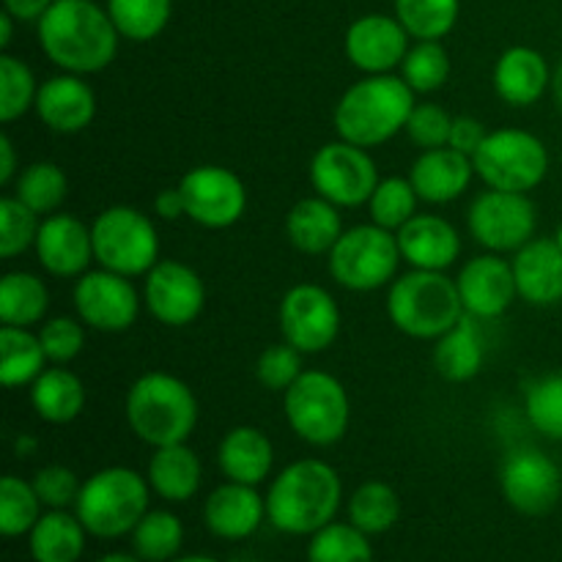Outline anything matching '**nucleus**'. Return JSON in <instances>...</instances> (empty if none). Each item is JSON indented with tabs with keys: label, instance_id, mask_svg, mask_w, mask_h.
Segmentation results:
<instances>
[{
	"label": "nucleus",
	"instance_id": "obj_1",
	"mask_svg": "<svg viewBox=\"0 0 562 562\" xmlns=\"http://www.w3.org/2000/svg\"><path fill=\"white\" fill-rule=\"evenodd\" d=\"M42 53L69 75H99L119 55L121 33L93 0H55L36 22Z\"/></svg>",
	"mask_w": 562,
	"mask_h": 562
},
{
	"label": "nucleus",
	"instance_id": "obj_2",
	"mask_svg": "<svg viewBox=\"0 0 562 562\" xmlns=\"http://www.w3.org/2000/svg\"><path fill=\"white\" fill-rule=\"evenodd\" d=\"M344 499L335 467L322 459H300L278 472L267 492V521L285 536H313L329 521Z\"/></svg>",
	"mask_w": 562,
	"mask_h": 562
},
{
	"label": "nucleus",
	"instance_id": "obj_3",
	"mask_svg": "<svg viewBox=\"0 0 562 562\" xmlns=\"http://www.w3.org/2000/svg\"><path fill=\"white\" fill-rule=\"evenodd\" d=\"M417 93L398 75H366L344 91L333 113L340 140L376 148L406 130Z\"/></svg>",
	"mask_w": 562,
	"mask_h": 562
},
{
	"label": "nucleus",
	"instance_id": "obj_4",
	"mask_svg": "<svg viewBox=\"0 0 562 562\" xmlns=\"http://www.w3.org/2000/svg\"><path fill=\"white\" fill-rule=\"evenodd\" d=\"M198 415L201 409H198L195 393L173 373H143L126 390V426L140 442L151 445V448L187 442L195 431Z\"/></svg>",
	"mask_w": 562,
	"mask_h": 562
},
{
	"label": "nucleus",
	"instance_id": "obj_5",
	"mask_svg": "<svg viewBox=\"0 0 562 562\" xmlns=\"http://www.w3.org/2000/svg\"><path fill=\"white\" fill-rule=\"evenodd\" d=\"M459 285L445 272L412 269L390 283L387 318L398 333L417 340H437L464 316Z\"/></svg>",
	"mask_w": 562,
	"mask_h": 562
},
{
	"label": "nucleus",
	"instance_id": "obj_6",
	"mask_svg": "<svg viewBox=\"0 0 562 562\" xmlns=\"http://www.w3.org/2000/svg\"><path fill=\"white\" fill-rule=\"evenodd\" d=\"M148 499H151V486L146 475L130 467H104L82 481L75 514L88 536L113 541V538L132 536L137 521L148 514Z\"/></svg>",
	"mask_w": 562,
	"mask_h": 562
},
{
	"label": "nucleus",
	"instance_id": "obj_7",
	"mask_svg": "<svg viewBox=\"0 0 562 562\" xmlns=\"http://www.w3.org/2000/svg\"><path fill=\"white\" fill-rule=\"evenodd\" d=\"M285 420L302 442L333 448L346 437L351 401L340 379L327 371H305L285 390Z\"/></svg>",
	"mask_w": 562,
	"mask_h": 562
},
{
	"label": "nucleus",
	"instance_id": "obj_8",
	"mask_svg": "<svg viewBox=\"0 0 562 562\" xmlns=\"http://www.w3.org/2000/svg\"><path fill=\"white\" fill-rule=\"evenodd\" d=\"M475 176L488 190L532 192L549 176V148L538 135L516 126L492 130L472 154Z\"/></svg>",
	"mask_w": 562,
	"mask_h": 562
},
{
	"label": "nucleus",
	"instance_id": "obj_9",
	"mask_svg": "<svg viewBox=\"0 0 562 562\" xmlns=\"http://www.w3.org/2000/svg\"><path fill=\"white\" fill-rule=\"evenodd\" d=\"M93 258L124 278H146L159 261V234L148 214L132 206H110L91 223Z\"/></svg>",
	"mask_w": 562,
	"mask_h": 562
},
{
	"label": "nucleus",
	"instance_id": "obj_10",
	"mask_svg": "<svg viewBox=\"0 0 562 562\" xmlns=\"http://www.w3.org/2000/svg\"><path fill=\"white\" fill-rule=\"evenodd\" d=\"M327 261L335 283L357 294H368L393 283L404 258L393 231L366 223L344 231Z\"/></svg>",
	"mask_w": 562,
	"mask_h": 562
},
{
	"label": "nucleus",
	"instance_id": "obj_11",
	"mask_svg": "<svg viewBox=\"0 0 562 562\" xmlns=\"http://www.w3.org/2000/svg\"><path fill=\"white\" fill-rule=\"evenodd\" d=\"M467 228L472 239L488 252H516L536 239L538 209L527 198V192L488 190L481 192L470 203L467 212Z\"/></svg>",
	"mask_w": 562,
	"mask_h": 562
},
{
	"label": "nucleus",
	"instance_id": "obj_12",
	"mask_svg": "<svg viewBox=\"0 0 562 562\" xmlns=\"http://www.w3.org/2000/svg\"><path fill=\"white\" fill-rule=\"evenodd\" d=\"M379 181V168L368 148L349 140L324 143L311 159L313 190L338 209H355L371 201Z\"/></svg>",
	"mask_w": 562,
	"mask_h": 562
},
{
	"label": "nucleus",
	"instance_id": "obj_13",
	"mask_svg": "<svg viewBox=\"0 0 562 562\" xmlns=\"http://www.w3.org/2000/svg\"><path fill=\"white\" fill-rule=\"evenodd\" d=\"M71 300H75L77 318L88 329L108 335L126 333L130 327H135L143 305V296L132 285V278L102 267L88 269L75 280Z\"/></svg>",
	"mask_w": 562,
	"mask_h": 562
},
{
	"label": "nucleus",
	"instance_id": "obj_14",
	"mask_svg": "<svg viewBox=\"0 0 562 562\" xmlns=\"http://www.w3.org/2000/svg\"><path fill=\"white\" fill-rule=\"evenodd\" d=\"M499 492L521 516H547L562 497L558 461L538 448H516L499 464Z\"/></svg>",
	"mask_w": 562,
	"mask_h": 562
},
{
	"label": "nucleus",
	"instance_id": "obj_15",
	"mask_svg": "<svg viewBox=\"0 0 562 562\" xmlns=\"http://www.w3.org/2000/svg\"><path fill=\"white\" fill-rule=\"evenodd\" d=\"M179 190L184 195L187 220L201 228H231L247 212L245 181L223 165H198L187 170L179 181Z\"/></svg>",
	"mask_w": 562,
	"mask_h": 562
},
{
	"label": "nucleus",
	"instance_id": "obj_16",
	"mask_svg": "<svg viewBox=\"0 0 562 562\" xmlns=\"http://www.w3.org/2000/svg\"><path fill=\"white\" fill-rule=\"evenodd\" d=\"M278 324L283 340L302 355H322L338 340L340 307L324 285L300 283L280 300Z\"/></svg>",
	"mask_w": 562,
	"mask_h": 562
},
{
	"label": "nucleus",
	"instance_id": "obj_17",
	"mask_svg": "<svg viewBox=\"0 0 562 562\" xmlns=\"http://www.w3.org/2000/svg\"><path fill=\"white\" fill-rule=\"evenodd\" d=\"M143 305L162 327H190L206 307V285L184 261H157L143 280Z\"/></svg>",
	"mask_w": 562,
	"mask_h": 562
},
{
	"label": "nucleus",
	"instance_id": "obj_18",
	"mask_svg": "<svg viewBox=\"0 0 562 562\" xmlns=\"http://www.w3.org/2000/svg\"><path fill=\"white\" fill-rule=\"evenodd\" d=\"M409 38L395 14H362L346 31L344 53L362 75H393L409 53Z\"/></svg>",
	"mask_w": 562,
	"mask_h": 562
},
{
	"label": "nucleus",
	"instance_id": "obj_19",
	"mask_svg": "<svg viewBox=\"0 0 562 562\" xmlns=\"http://www.w3.org/2000/svg\"><path fill=\"white\" fill-rule=\"evenodd\" d=\"M33 252H36L38 267L60 280H77L97 261L91 228L80 217L64 212L47 214L42 220Z\"/></svg>",
	"mask_w": 562,
	"mask_h": 562
},
{
	"label": "nucleus",
	"instance_id": "obj_20",
	"mask_svg": "<svg viewBox=\"0 0 562 562\" xmlns=\"http://www.w3.org/2000/svg\"><path fill=\"white\" fill-rule=\"evenodd\" d=\"M456 285H459L464 311L481 322L499 318L519 296L514 267L499 252H483V256L470 258L461 267Z\"/></svg>",
	"mask_w": 562,
	"mask_h": 562
},
{
	"label": "nucleus",
	"instance_id": "obj_21",
	"mask_svg": "<svg viewBox=\"0 0 562 562\" xmlns=\"http://www.w3.org/2000/svg\"><path fill=\"white\" fill-rule=\"evenodd\" d=\"M33 113L58 135H77L88 130L97 115V93L82 75L60 71L38 86Z\"/></svg>",
	"mask_w": 562,
	"mask_h": 562
},
{
	"label": "nucleus",
	"instance_id": "obj_22",
	"mask_svg": "<svg viewBox=\"0 0 562 562\" xmlns=\"http://www.w3.org/2000/svg\"><path fill=\"white\" fill-rule=\"evenodd\" d=\"M263 519H267V497L258 494V486L225 481L203 503L206 530L220 541H245L261 530Z\"/></svg>",
	"mask_w": 562,
	"mask_h": 562
},
{
	"label": "nucleus",
	"instance_id": "obj_23",
	"mask_svg": "<svg viewBox=\"0 0 562 562\" xmlns=\"http://www.w3.org/2000/svg\"><path fill=\"white\" fill-rule=\"evenodd\" d=\"M516 291L532 307H554L562 302V247L547 236L530 239L510 258Z\"/></svg>",
	"mask_w": 562,
	"mask_h": 562
},
{
	"label": "nucleus",
	"instance_id": "obj_24",
	"mask_svg": "<svg viewBox=\"0 0 562 562\" xmlns=\"http://www.w3.org/2000/svg\"><path fill=\"white\" fill-rule=\"evenodd\" d=\"M552 75L549 60L536 47L516 44L505 49L494 64V93L510 108H532L552 88Z\"/></svg>",
	"mask_w": 562,
	"mask_h": 562
},
{
	"label": "nucleus",
	"instance_id": "obj_25",
	"mask_svg": "<svg viewBox=\"0 0 562 562\" xmlns=\"http://www.w3.org/2000/svg\"><path fill=\"white\" fill-rule=\"evenodd\" d=\"M395 236H398L401 258L412 269L445 272L461 256L459 231L439 214H415Z\"/></svg>",
	"mask_w": 562,
	"mask_h": 562
},
{
	"label": "nucleus",
	"instance_id": "obj_26",
	"mask_svg": "<svg viewBox=\"0 0 562 562\" xmlns=\"http://www.w3.org/2000/svg\"><path fill=\"white\" fill-rule=\"evenodd\" d=\"M472 176H475L472 157L450 146L420 151L409 168V181L415 184L420 201L439 203V206L464 195Z\"/></svg>",
	"mask_w": 562,
	"mask_h": 562
},
{
	"label": "nucleus",
	"instance_id": "obj_27",
	"mask_svg": "<svg viewBox=\"0 0 562 562\" xmlns=\"http://www.w3.org/2000/svg\"><path fill=\"white\" fill-rule=\"evenodd\" d=\"M217 464L225 481L261 486L274 467V445L261 428L236 426L220 439Z\"/></svg>",
	"mask_w": 562,
	"mask_h": 562
},
{
	"label": "nucleus",
	"instance_id": "obj_28",
	"mask_svg": "<svg viewBox=\"0 0 562 562\" xmlns=\"http://www.w3.org/2000/svg\"><path fill=\"white\" fill-rule=\"evenodd\" d=\"M148 486L165 503H190L203 483V467L187 442L154 448L148 459Z\"/></svg>",
	"mask_w": 562,
	"mask_h": 562
},
{
	"label": "nucleus",
	"instance_id": "obj_29",
	"mask_svg": "<svg viewBox=\"0 0 562 562\" xmlns=\"http://www.w3.org/2000/svg\"><path fill=\"white\" fill-rule=\"evenodd\" d=\"M344 234V223L335 203L327 198H302L285 214V236L305 256H329L335 241Z\"/></svg>",
	"mask_w": 562,
	"mask_h": 562
},
{
	"label": "nucleus",
	"instance_id": "obj_30",
	"mask_svg": "<svg viewBox=\"0 0 562 562\" xmlns=\"http://www.w3.org/2000/svg\"><path fill=\"white\" fill-rule=\"evenodd\" d=\"M434 368L442 379L453 384L472 382L481 373L483 357V333H481V318L464 313L456 327H450L442 338L434 340Z\"/></svg>",
	"mask_w": 562,
	"mask_h": 562
},
{
	"label": "nucleus",
	"instance_id": "obj_31",
	"mask_svg": "<svg viewBox=\"0 0 562 562\" xmlns=\"http://www.w3.org/2000/svg\"><path fill=\"white\" fill-rule=\"evenodd\" d=\"M86 384L66 366L44 368L42 376L31 384V406L38 420L49 426H69L86 409Z\"/></svg>",
	"mask_w": 562,
	"mask_h": 562
},
{
	"label": "nucleus",
	"instance_id": "obj_32",
	"mask_svg": "<svg viewBox=\"0 0 562 562\" xmlns=\"http://www.w3.org/2000/svg\"><path fill=\"white\" fill-rule=\"evenodd\" d=\"M88 530L77 514L47 510L27 532V552L33 562H80L86 554Z\"/></svg>",
	"mask_w": 562,
	"mask_h": 562
},
{
	"label": "nucleus",
	"instance_id": "obj_33",
	"mask_svg": "<svg viewBox=\"0 0 562 562\" xmlns=\"http://www.w3.org/2000/svg\"><path fill=\"white\" fill-rule=\"evenodd\" d=\"M49 311V289L33 272H5L0 280V322L3 327L31 329L44 322Z\"/></svg>",
	"mask_w": 562,
	"mask_h": 562
},
{
	"label": "nucleus",
	"instance_id": "obj_34",
	"mask_svg": "<svg viewBox=\"0 0 562 562\" xmlns=\"http://www.w3.org/2000/svg\"><path fill=\"white\" fill-rule=\"evenodd\" d=\"M44 346L38 340V333L22 327H3L0 329V382L5 387H25L33 384L44 371Z\"/></svg>",
	"mask_w": 562,
	"mask_h": 562
},
{
	"label": "nucleus",
	"instance_id": "obj_35",
	"mask_svg": "<svg viewBox=\"0 0 562 562\" xmlns=\"http://www.w3.org/2000/svg\"><path fill=\"white\" fill-rule=\"evenodd\" d=\"M401 519V497L390 483L366 481L349 499V521L366 536H384Z\"/></svg>",
	"mask_w": 562,
	"mask_h": 562
},
{
	"label": "nucleus",
	"instance_id": "obj_36",
	"mask_svg": "<svg viewBox=\"0 0 562 562\" xmlns=\"http://www.w3.org/2000/svg\"><path fill=\"white\" fill-rule=\"evenodd\" d=\"M66 195H69V179H66L64 168L49 159L25 165L14 179V198L33 209L38 217L58 212Z\"/></svg>",
	"mask_w": 562,
	"mask_h": 562
},
{
	"label": "nucleus",
	"instance_id": "obj_37",
	"mask_svg": "<svg viewBox=\"0 0 562 562\" xmlns=\"http://www.w3.org/2000/svg\"><path fill=\"white\" fill-rule=\"evenodd\" d=\"M184 547V525L170 510H151L132 530V549L146 562H170Z\"/></svg>",
	"mask_w": 562,
	"mask_h": 562
},
{
	"label": "nucleus",
	"instance_id": "obj_38",
	"mask_svg": "<svg viewBox=\"0 0 562 562\" xmlns=\"http://www.w3.org/2000/svg\"><path fill=\"white\" fill-rule=\"evenodd\" d=\"M104 9L110 11V20L119 27L121 38L146 44L168 27L173 0H108Z\"/></svg>",
	"mask_w": 562,
	"mask_h": 562
},
{
	"label": "nucleus",
	"instance_id": "obj_39",
	"mask_svg": "<svg viewBox=\"0 0 562 562\" xmlns=\"http://www.w3.org/2000/svg\"><path fill=\"white\" fill-rule=\"evenodd\" d=\"M461 0H395V16L417 42H439L456 27Z\"/></svg>",
	"mask_w": 562,
	"mask_h": 562
},
{
	"label": "nucleus",
	"instance_id": "obj_40",
	"mask_svg": "<svg viewBox=\"0 0 562 562\" xmlns=\"http://www.w3.org/2000/svg\"><path fill=\"white\" fill-rule=\"evenodd\" d=\"M307 562H373L371 536L351 521H329L311 536Z\"/></svg>",
	"mask_w": 562,
	"mask_h": 562
},
{
	"label": "nucleus",
	"instance_id": "obj_41",
	"mask_svg": "<svg viewBox=\"0 0 562 562\" xmlns=\"http://www.w3.org/2000/svg\"><path fill=\"white\" fill-rule=\"evenodd\" d=\"M42 499L31 481L5 475L0 481V532L5 538H22L42 519Z\"/></svg>",
	"mask_w": 562,
	"mask_h": 562
},
{
	"label": "nucleus",
	"instance_id": "obj_42",
	"mask_svg": "<svg viewBox=\"0 0 562 562\" xmlns=\"http://www.w3.org/2000/svg\"><path fill=\"white\" fill-rule=\"evenodd\" d=\"M525 412L541 437L562 442V371L543 373L527 384Z\"/></svg>",
	"mask_w": 562,
	"mask_h": 562
},
{
	"label": "nucleus",
	"instance_id": "obj_43",
	"mask_svg": "<svg viewBox=\"0 0 562 562\" xmlns=\"http://www.w3.org/2000/svg\"><path fill=\"white\" fill-rule=\"evenodd\" d=\"M38 82L31 66L11 53H0V121L22 119L36 104Z\"/></svg>",
	"mask_w": 562,
	"mask_h": 562
},
{
	"label": "nucleus",
	"instance_id": "obj_44",
	"mask_svg": "<svg viewBox=\"0 0 562 562\" xmlns=\"http://www.w3.org/2000/svg\"><path fill=\"white\" fill-rule=\"evenodd\" d=\"M417 195L415 184L401 176H390V179H382L373 190L371 201H368V209H371V223L382 225V228L398 234L406 223L417 214Z\"/></svg>",
	"mask_w": 562,
	"mask_h": 562
},
{
	"label": "nucleus",
	"instance_id": "obj_45",
	"mask_svg": "<svg viewBox=\"0 0 562 562\" xmlns=\"http://www.w3.org/2000/svg\"><path fill=\"white\" fill-rule=\"evenodd\" d=\"M401 77L415 93H434L448 82L450 55L442 42H417L401 64Z\"/></svg>",
	"mask_w": 562,
	"mask_h": 562
},
{
	"label": "nucleus",
	"instance_id": "obj_46",
	"mask_svg": "<svg viewBox=\"0 0 562 562\" xmlns=\"http://www.w3.org/2000/svg\"><path fill=\"white\" fill-rule=\"evenodd\" d=\"M38 214L16 201L14 195H5L0 201V256L16 258L36 245L38 236Z\"/></svg>",
	"mask_w": 562,
	"mask_h": 562
},
{
	"label": "nucleus",
	"instance_id": "obj_47",
	"mask_svg": "<svg viewBox=\"0 0 562 562\" xmlns=\"http://www.w3.org/2000/svg\"><path fill=\"white\" fill-rule=\"evenodd\" d=\"M302 373H305V368H302V351L296 346H291L289 340L272 344L256 360L258 384H263L272 393H285Z\"/></svg>",
	"mask_w": 562,
	"mask_h": 562
},
{
	"label": "nucleus",
	"instance_id": "obj_48",
	"mask_svg": "<svg viewBox=\"0 0 562 562\" xmlns=\"http://www.w3.org/2000/svg\"><path fill=\"white\" fill-rule=\"evenodd\" d=\"M38 340L53 366H69L86 349V324L69 316L49 318L38 327Z\"/></svg>",
	"mask_w": 562,
	"mask_h": 562
},
{
	"label": "nucleus",
	"instance_id": "obj_49",
	"mask_svg": "<svg viewBox=\"0 0 562 562\" xmlns=\"http://www.w3.org/2000/svg\"><path fill=\"white\" fill-rule=\"evenodd\" d=\"M450 130H453V115L448 110L439 108L437 102H420L412 110L404 132L417 148L428 151V148L448 146Z\"/></svg>",
	"mask_w": 562,
	"mask_h": 562
},
{
	"label": "nucleus",
	"instance_id": "obj_50",
	"mask_svg": "<svg viewBox=\"0 0 562 562\" xmlns=\"http://www.w3.org/2000/svg\"><path fill=\"white\" fill-rule=\"evenodd\" d=\"M33 488H36L38 499H42L44 508L49 510H66L75 508L77 497H80V477L69 470V467L60 464H47L33 475Z\"/></svg>",
	"mask_w": 562,
	"mask_h": 562
},
{
	"label": "nucleus",
	"instance_id": "obj_51",
	"mask_svg": "<svg viewBox=\"0 0 562 562\" xmlns=\"http://www.w3.org/2000/svg\"><path fill=\"white\" fill-rule=\"evenodd\" d=\"M488 130L483 121H477L475 115H453V130H450V148H456V151L467 154V157H472V154L481 148V143L486 140Z\"/></svg>",
	"mask_w": 562,
	"mask_h": 562
},
{
	"label": "nucleus",
	"instance_id": "obj_52",
	"mask_svg": "<svg viewBox=\"0 0 562 562\" xmlns=\"http://www.w3.org/2000/svg\"><path fill=\"white\" fill-rule=\"evenodd\" d=\"M154 214L165 223H176V220L187 217V206H184V195H181L179 187H165V190L157 192L154 198Z\"/></svg>",
	"mask_w": 562,
	"mask_h": 562
},
{
	"label": "nucleus",
	"instance_id": "obj_53",
	"mask_svg": "<svg viewBox=\"0 0 562 562\" xmlns=\"http://www.w3.org/2000/svg\"><path fill=\"white\" fill-rule=\"evenodd\" d=\"M53 3L55 0H3V11H9L16 22H38Z\"/></svg>",
	"mask_w": 562,
	"mask_h": 562
},
{
	"label": "nucleus",
	"instance_id": "obj_54",
	"mask_svg": "<svg viewBox=\"0 0 562 562\" xmlns=\"http://www.w3.org/2000/svg\"><path fill=\"white\" fill-rule=\"evenodd\" d=\"M16 179V148L9 135H0V184L9 187Z\"/></svg>",
	"mask_w": 562,
	"mask_h": 562
},
{
	"label": "nucleus",
	"instance_id": "obj_55",
	"mask_svg": "<svg viewBox=\"0 0 562 562\" xmlns=\"http://www.w3.org/2000/svg\"><path fill=\"white\" fill-rule=\"evenodd\" d=\"M36 450H38V439L33 437V434H20V437L14 439V453L20 456V459H31Z\"/></svg>",
	"mask_w": 562,
	"mask_h": 562
},
{
	"label": "nucleus",
	"instance_id": "obj_56",
	"mask_svg": "<svg viewBox=\"0 0 562 562\" xmlns=\"http://www.w3.org/2000/svg\"><path fill=\"white\" fill-rule=\"evenodd\" d=\"M14 16L9 14V11H3V14H0V49H9V44H11V38H14Z\"/></svg>",
	"mask_w": 562,
	"mask_h": 562
},
{
	"label": "nucleus",
	"instance_id": "obj_57",
	"mask_svg": "<svg viewBox=\"0 0 562 562\" xmlns=\"http://www.w3.org/2000/svg\"><path fill=\"white\" fill-rule=\"evenodd\" d=\"M552 97H554V102H558V108L562 113V60L558 64V69H554V75H552Z\"/></svg>",
	"mask_w": 562,
	"mask_h": 562
},
{
	"label": "nucleus",
	"instance_id": "obj_58",
	"mask_svg": "<svg viewBox=\"0 0 562 562\" xmlns=\"http://www.w3.org/2000/svg\"><path fill=\"white\" fill-rule=\"evenodd\" d=\"M97 562H146V560H140V558H137V554H126V552H110V554H104V558H99Z\"/></svg>",
	"mask_w": 562,
	"mask_h": 562
},
{
	"label": "nucleus",
	"instance_id": "obj_59",
	"mask_svg": "<svg viewBox=\"0 0 562 562\" xmlns=\"http://www.w3.org/2000/svg\"><path fill=\"white\" fill-rule=\"evenodd\" d=\"M170 562H220L217 558H209V554H184V558H176Z\"/></svg>",
	"mask_w": 562,
	"mask_h": 562
},
{
	"label": "nucleus",
	"instance_id": "obj_60",
	"mask_svg": "<svg viewBox=\"0 0 562 562\" xmlns=\"http://www.w3.org/2000/svg\"><path fill=\"white\" fill-rule=\"evenodd\" d=\"M554 241H558V245L562 247V220H560V225H558V231H554Z\"/></svg>",
	"mask_w": 562,
	"mask_h": 562
}]
</instances>
